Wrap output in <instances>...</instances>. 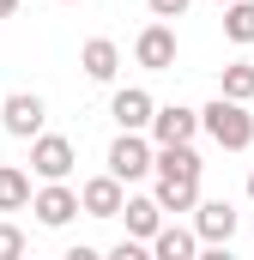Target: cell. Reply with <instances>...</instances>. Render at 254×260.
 <instances>
[{
    "mask_svg": "<svg viewBox=\"0 0 254 260\" xmlns=\"http://www.w3.org/2000/svg\"><path fill=\"white\" fill-rule=\"evenodd\" d=\"M200 127L212 133V145H224V151H248L254 145V115H248V103H236V97H212L200 109Z\"/></svg>",
    "mask_w": 254,
    "mask_h": 260,
    "instance_id": "1",
    "label": "cell"
},
{
    "mask_svg": "<svg viewBox=\"0 0 254 260\" xmlns=\"http://www.w3.org/2000/svg\"><path fill=\"white\" fill-rule=\"evenodd\" d=\"M73 164H79L73 139H61V133H37V139H30V176H43V182H67Z\"/></svg>",
    "mask_w": 254,
    "mask_h": 260,
    "instance_id": "2",
    "label": "cell"
},
{
    "mask_svg": "<svg viewBox=\"0 0 254 260\" xmlns=\"http://www.w3.org/2000/svg\"><path fill=\"white\" fill-rule=\"evenodd\" d=\"M109 176L115 182H139V176H151V139H139V133H127L109 145Z\"/></svg>",
    "mask_w": 254,
    "mask_h": 260,
    "instance_id": "3",
    "label": "cell"
},
{
    "mask_svg": "<svg viewBox=\"0 0 254 260\" xmlns=\"http://www.w3.org/2000/svg\"><path fill=\"white\" fill-rule=\"evenodd\" d=\"M194 236L212 242V248L230 242V236H236V206H230V200H194Z\"/></svg>",
    "mask_w": 254,
    "mask_h": 260,
    "instance_id": "4",
    "label": "cell"
},
{
    "mask_svg": "<svg viewBox=\"0 0 254 260\" xmlns=\"http://www.w3.org/2000/svg\"><path fill=\"white\" fill-rule=\"evenodd\" d=\"M151 139L157 145H194V133H200V109H182V103H170V109H151Z\"/></svg>",
    "mask_w": 254,
    "mask_h": 260,
    "instance_id": "5",
    "label": "cell"
},
{
    "mask_svg": "<svg viewBox=\"0 0 254 260\" xmlns=\"http://www.w3.org/2000/svg\"><path fill=\"white\" fill-rule=\"evenodd\" d=\"M30 212H37V224L61 230V224H73V212H79V194H73L67 182H43V188L30 194Z\"/></svg>",
    "mask_w": 254,
    "mask_h": 260,
    "instance_id": "6",
    "label": "cell"
},
{
    "mask_svg": "<svg viewBox=\"0 0 254 260\" xmlns=\"http://www.w3.org/2000/svg\"><path fill=\"white\" fill-rule=\"evenodd\" d=\"M133 55H139V67H151V73H170V67H176V30H170L164 18L145 24L139 43H133Z\"/></svg>",
    "mask_w": 254,
    "mask_h": 260,
    "instance_id": "7",
    "label": "cell"
},
{
    "mask_svg": "<svg viewBox=\"0 0 254 260\" xmlns=\"http://www.w3.org/2000/svg\"><path fill=\"white\" fill-rule=\"evenodd\" d=\"M0 121L12 139H37L43 133V97H30V91H12L6 103H0Z\"/></svg>",
    "mask_w": 254,
    "mask_h": 260,
    "instance_id": "8",
    "label": "cell"
},
{
    "mask_svg": "<svg viewBox=\"0 0 254 260\" xmlns=\"http://www.w3.org/2000/svg\"><path fill=\"white\" fill-rule=\"evenodd\" d=\"M200 151L194 145H157L151 151V176H164V182H200Z\"/></svg>",
    "mask_w": 254,
    "mask_h": 260,
    "instance_id": "9",
    "label": "cell"
},
{
    "mask_svg": "<svg viewBox=\"0 0 254 260\" xmlns=\"http://www.w3.org/2000/svg\"><path fill=\"white\" fill-rule=\"evenodd\" d=\"M121 182H115V176H91V182H85V188H79V212H91V218H115V212H121Z\"/></svg>",
    "mask_w": 254,
    "mask_h": 260,
    "instance_id": "10",
    "label": "cell"
},
{
    "mask_svg": "<svg viewBox=\"0 0 254 260\" xmlns=\"http://www.w3.org/2000/svg\"><path fill=\"white\" fill-rule=\"evenodd\" d=\"M151 91H139V85H127V91H115V103H109V115L121 121L127 133H145V121H151Z\"/></svg>",
    "mask_w": 254,
    "mask_h": 260,
    "instance_id": "11",
    "label": "cell"
},
{
    "mask_svg": "<svg viewBox=\"0 0 254 260\" xmlns=\"http://www.w3.org/2000/svg\"><path fill=\"white\" fill-rule=\"evenodd\" d=\"M115 218H127V236H139V242H151V230L164 224V206L151 194H133V200H121V212Z\"/></svg>",
    "mask_w": 254,
    "mask_h": 260,
    "instance_id": "12",
    "label": "cell"
},
{
    "mask_svg": "<svg viewBox=\"0 0 254 260\" xmlns=\"http://www.w3.org/2000/svg\"><path fill=\"white\" fill-rule=\"evenodd\" d=\"M79 67H85L97 85H109V79L121 73V49H115L109 37H91V43H85V55H79Z\"/></svg>",
    "mask_w": 254,
    "mask_h": 260,
    "instance_id": "13",
    "label": "cell"
},
{
    "mask_svg": "<svg viewBox=\"0 0 254 260\" xmlns=\"http://www.w3.org/2000/svg\"><path fill=\"white\" fill-rule=\"evenodd\" d=\"M194 248H200V236L182 230V224H157L151 230V254L157 260H194Z\"/></svg>",
    "mask_w": 254,
    "mask_h": 260,
    "instance_id": "14",
    "label": "cell"
},
{
    "mask_svg": "<svg viewBox=\"0 0 254 260\" xmlns=\"http://www.w3.org/2000/svg\"><path fill=\"white\" fill-rule=\"evenodd\" d=\"M30 206V170L0 164V212H24Z\"/></svg>",
    "mask_w": 254,
    "mask_h": 260,
    "instance_id": "15",
    "label": "cell"
},
{
    "mask_svg": "<svg viewBox=\"0 0 254 260\" xmlns=\"http://www.w3.org/2000/svg\"><path fill=\"white\" fill-rule=\"evenodd\" d=\"M224 37L254 43V0H224Z\"/></svg>",
    "mask_w": 254,
    "mask_h": 260,
    "instance_id": "16",
    "label": "cell"
},
{
    "mask_svg": "<svg viewBox=\"0 0 254 260\" xmlns=\"http://www.w3.org/2000/svg\"><path fill=\"white\" fill-rule=\"evenodd\" d=\"M157 206H164V212H194V200H200V182H164V176H157Z\"/></svg>",
    "mask_w": 254,
    "mask_h": 260,
    "instance_id": "17",
    "label": "cell"
},
{
    "mask_svg": "<svg viewBox=\"0 0 254 260\" xmlns=\"http://www.w3.org/2000/svg\"><path fill=\"white\" fill-rule=\"evenodd\" d=\"M218 97H236V103H248V97H254V61H230V67H224V85H218Z\"/></svg>",
    "mask_w": 254,
    "mask_h": 260,
    "instance_id": "18",
    "label": "cell"
},
{
    "mask_svg": "<svg viewBox=\"0 0 254 260\" xmlns=\"http://www.w3.org/2000/svg\"><path fill=\"white\" fill-rule=\"evenodd\" d=\"M18 254H24V230L0 224V260H18Z\"/></svg>",
    "mask_w": 254,
    "mask_h": 260,
    "instance_id": "19",
    "label": "cell"
},
{
    "mask_svg": "<svg viewBox=\"0 0 254 260\" xmlns=\"http://www.w3.org/2000/svg\"><path fill=\"white\" fill-rule=\"evenodd\" d=\"M151 6V18H182L188 12V0H145Z\"/></svg>",
    "mask_w": 254,
    "mask_h": 260,
    "instance_id": "20",
    "label": "cell"
},
{
    "mask_svg": "<svg viewBox=\"0 0 254 260\" xmlns=\"http://www.w3.org/2000/svg\"><path fill=\"white\" fill-rule=\"evenodd\" d=\"M12 12H18V0H0V18H12Z\"/></svg>",
    "mask_w": 254,
    "mask_h": 260,
    "instance_id": "21",
    "label": "cell"
},
{
    "mask_svg": "<svg viewBox=\"0 0 254 260\" xmlns=\"http://www.w3.org/2000/svg\"><path fill=\"white\" fill-rule=\"evenodd\" d=\"M248 200H254V170H248Z\"/></svg>",
    "mask_w": 254,
    "mask_h": 260,
    "instance_id": "22",
    "label": "cell"
}]
</instances>
